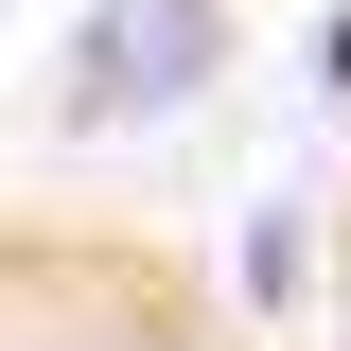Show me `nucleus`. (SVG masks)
<instances>
[{
    "label": "nucleus",
    "mask_w": 351,
    "mask_h": 351,
    "mask_svg": "<svg viewBox=\"0 0 351 351\" xmlns=\"http://www.w3.org/2000/svg\"><path fill=\"white\" fill-rule=\"evenodd\" d=\"M0 351H263V316L158 211L0 176Z\"/></svg>",
    "instance_id": "1"
},
{
    "label": "nucleus",
    "mask_w": 351,
    "mask_h": 351,
    "mask_svg": "<svg viewBox=\"0 0 351 351\" xmlns=\"http://www.w3.org/2000/svg\"><path fill=\"white\" fill-rule=\"evenodd\" d=\"M334 351H351V211H334Z\"/></svg>",
    "instance_id": "2"
}]
</instances>
